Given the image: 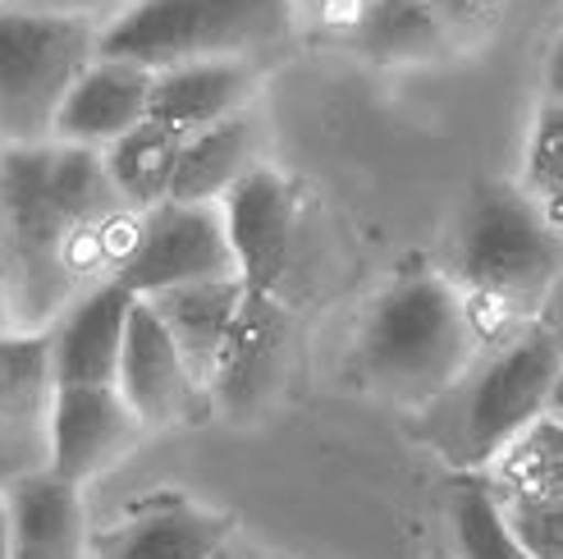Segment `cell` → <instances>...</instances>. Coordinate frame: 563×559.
I'll return each mask as SVG.
<instances>
[{"mask_svg": "<svg viewBox=\"0 0 563 559\" xmlns=\"http://www.w3.org/2000/svg\"><path fill=\"white\" fill-rule=\"evenodd\" d=\"M5 500L14 523V559H88L92 555L78 482H65L51 468H42L5 486Z\"/></svg>", "mask_w": 563, "mask_h": 559, "instance_id": "17", "label": "cell"}, {"mask_svg": "<svg viewBox=\"0 0 563 559\" xmlns=\"http://www.w3.org/2000/svg\"><path fill=\"white\" fill-rule=\"evenodd\" d=\"M279 353H285V313H279L275 294L247 289V303L216 376V404H252L271 385Z\"/></svg>", "mask_w": 563, "mask_h": 559, "instance_id": "20", "label": "cell"}, {"mask_svg": "<svg viewBox=\"0 0 563 559\" xmlns=\"http://www.w3.org/2000/svg\"><path fill=\"white\" fill-rule=\"evenodd\" d=\"M51 335L5 330L0 335V491L27 472H42L51 454Z\"/></svg>", "mask_w": 563, "mask_h": 559, "instance_id": "9", "label": "cell"}, {"mask_svg": "<svg viewBox=\"0 0 563 559\" xmlns=\"http://www.w3.org/2000/svg\"><path fill=\"white\" fill-rule=\"evenodd\" d=\"M133 307L137 294L115 275L78 294L46 330L55 385H115Z\"/></svg>", "mask_w": 563, "mask_h": 559, "instance_id": "12", "label": "cell"}, {"mask_svg": "<svg viewBox=\"0 0 563 559\" xmlns=\"http://www.w3.org/2000/svg\"><path fill=\"white\" fill-rule=\"evenodd\" d=\"M376 0H298V14L334 37H353Z\"/></svg>", "mask_w": 563, "mask_h": 559, "instance_id": "26", "label": "cell"}, {"mask_svg": "<svg viewBox=\"0 0 563 559\" xmlns=\"http://www.w3.org/2000/svg\"><path fill=\"white\" fill-rule=\"evenodd\" d=\"M486 340L467 294L444 275H404L367 307L357 362L380 395L399 404H435L482 358Z\"/></svg>", "mask_w": 563, "mask_h": 559, "instance_id": "3", "label": "cell"}, {"mask_svg": "<svg viewBox=\"0 0 563 559\" xmlns=\"http://www.w3.org/2000/svg\"><path fill=\"white\" fill-rule=\"evenodd\" d=\"M550 413L563 417V376H559V385H554V404H550Z\"/></svg>", "mask_w": 563, "mask_h": 559, "instance_id": "32", "label": "cell"}, {"mask_svg": "<svg viewBox=\"0 0 563 559\" xmlns=\"http://www.w3.org/2000/svg\"><path fill=\"white\" fill-rule=\"evenodd\" d=\"M115 385L133 404V413L143 417L147 431H179L216 404V395L197 381V372L175 344V335L165 330L161 313L147 298H137L129 317V340H124Z\"/></svg>", "mask_w": 563, "mask_h": 559, "instance_id": "8", "label": "cell"}, {"mask_svg": "<svg viewBox=\"0 0 563 559\" xmlns=\"http://www.w3.org/2000/svg\"><path fill=\"white\" fill-rule=\"evenodd\" d=\"M239 275V257L230 230H224L220 202H161L143 211V239H137L129 266L115 275L137 294L152 298L179 285Z\"/></svg>", "mask_w": 563, "mask_h": 559, "instance_id": "7", "label": "cell"}, {"mask_svg": "<svg viewBox=\"0 0 563 559\" xmlns=\"http://www.w3.org/2000/svg\"><path fill=\"white\" fill-rule=\"evenodd\" d=\"M537 321L550 330V340H554V349L563 353V275H559V285L550 289V298L541 303V313H537Z\"/></svg>", "mask_w": 563, "mask_h": 559, "instance_id": "29", "label": "cell"}, {"mask_svg": "<svg viewBox=\"0 0 563 559\" xmlns=\"http://www.w3.org/2000/svg\"><path fill=\"white\" fill-rule=\"evenodd\" d=\"M554 220H559V226H563V207H554Z\"/></svg>", "mask_w": 563, "mask_h": 559, "instance_id": "35", "label": "cell"}, {"mask_svg": "<svg viewBox=\"0 0 563 559\" xmlns=\"http://www.w3.org/2000/svg\"><path fill=\"white\" fill-rule=\"evenodd\" d=\"M349 42L380 65H421L444 51L449 23L431 0H376Z\"/></svg>", "mask_w": 563, "mask_h": 559, "instance_id": "22", "label": "cell"}, {"mask_svg": "<svg viewBox=\"0 0 563 559\" xmlns=\"http://www.w3.org/2000/svg\"><path fill=\"white\" fill-rule=\"evenodd\" d=\"M143 436V417L120 395V385H55L46 468L82 486L129 459Z\"/></svg>", "mask_w": 563, "mask_h": 559, "instance_id": "10", "label": "cell"}, {"mask_svg": "<svg viewBox=\"0 0 563 559\" xmlns=\"http://www.w3.org/2000/svg\"><path fill=\"white\" fill-rule=\"evenodd\" d=\"M545 97L563 101V28H559V37L550 46V61H545Z\"/></svg>", "mask_w": 563, "mask_h": 559, "instance_id": "30", "label": "cell"}, {"mask_svg": "<svg viewBox=\"0 0 563 559\" xmlns=\"http://www.w3.org/2000/svg\"><path fill=\"white\" fill-rule=\"evenodd\" d=\"M0 559H14V523H10V500L0 491Z\"/></svg>", "mask_w": 563, "mask_h": 559, "instance_id": "31", "label": "cell"}, {"mask_svg": "<svg viewBox=\"0 0 563 559\" xmlns=\"http://www.w3.org/2000/svg\"><path fill=\"white\" fill-rule=\"evenodd\" d=\"M499 505H559L563 500V417L545 413L482 468Z\"/></svg>", "mask_w": 563, "mask_h": 559, "instance_id": "19", "label": "cell"}, {"mask_svg": "<svg viewBox=\"0 0 563 559\" xmlns=\"http://www.w3.org/2000/svg\"><path fill=\"white\" fill-rule=\"evenodd\" d=\"M152 83H156V69L115 61V55H97L74 83V92L65 97L60 120H55V138L106 152L115 138H124L152 116Z\"/></svg>", "mask_w": 563, "mask_h": 559, "instance_id": "13", "label": "cell"}, {"mask_svg": "<svg viewBox=\"0 0 563 559\" xmlns=\"http://www.w3.org/2000/svg\"><path fill=\"white\" fill-rule=\"evenodd\" d=\"M262 83L257 61H192V65H170L156 69L152 83V120L179 129L184 138L252 110Z\"/></svg>", "mask_w": 563, "mask_h": 559, "instance_id": "15", "label": "cell"}, {"mask_svg": "<svg viewBox=\"0 0 563 559\" xmlns=\"http://www.w3.org/2000/svg\"><path fill=\"white\" fill-rule=\"evenodd\" d=\"M499 509L537 559H563V500L559 505H499Z\"/></svg>", "mask_w": 563, "mask_h": 559, "instance_id": "25", "label": "cell"}, {"mask_svg": "<svg viewBox=\"0 0 563 559\" xmlns=\"http://www.w3.org/2000/svg\"><path fill=\"white\" fill-rule=\"evenodd\" d=\"M147 303L161 313L165 330L175 335V344L188 358V368L197 372V381L216 395V376H220L224 349H230V335H234L239 313L247 303L243 275L202 280V285H179V289L152 294Z\"/></svg>", "mask_w": 563, "mask_h": 559, "instance_id": "16", "label": "cell"}, {"mask_svg": "<svg viewBox=\"0 0 563 559\" xmlns=\"http://www.w3.org/2000/svg\"><path fill=\"white\" fill-rule=\"evenodd\" d=\"M563 376V353L541 321H527L514 335L486 344L467 376L449 390V459L459 472H482L504 445L522 436L550 413L554 385Z\"/></svg>", "mask_w": 563, "mask_h": 559, "instance_id": "5", "label": "cell"}, {"mask_svg": "<svg viewBox=\"0 0 563 559\" xmlns=\"http://www.w3.org/2000/svg\"><path fill=\"white\" fill-rule=\"evenodd\" d=\"M431 559H454V550H440V555H431Z\"/></svg>", "mask_w": 563, "mask_h": 559, "instance_id": "34", "label": "cell"}, {"mask_svg": "<svg viewBox=\"0 0 563 559\" xmlns=\"http://www.w3.org/2000/svg\"><path fill=\"white\" fill-rule=\"evenodd\" d=\"M431 6H435L440 19L449 23V33H454V28H476V23H486V19L499 10V0H431Z\"/></svg>", "mask_w": 563, "mask_h": 559, "instance_id": "28", "label": "cell"}, {"mask_svg": "<svg viewBox=\"0 0 563 559\" xmlns=\"http://www.w3.org/2000/svg\"><path fill=\"white\" fill-rule=\"evenodd\" d=\"M97 55V19L0 0V147L51 143L65 97Z\"/></svg>", "mask_w": 563, "mask_h": 559, "instance_id": "6", "label": "cell"}, {"mask_svg": "<svg viewBox=\"0 0 563 559\" xmlns=\"http://www.w3.org/2000/svg\"><path fill=\"white\" fill-rule=\"evenodd\" d=\"M5 6H23V10H60V14H82V19L110 23L115 14H124L133 0H5Z\"/></svg>", "mask_w": 563, "mask_h": 559, "instance_id": "27", "label": "cell"}, {"mask_svg": "<svg viewBox=\"0 0 563 559\" xmlns=\"http://www.w3.org/2000/svg\"><path fill=\"white\" fill-rule=\"evenodd\" d=\"M143 211L120 198L106 152L78 143L0 147V289L14 330H51L65 307L120 275Z\"/></svg>", "mask_w": 563, "mask_h": 559, "instance_id": "1", "label": "cell"}, {"mask_svg": "<svg viewBox=\"0 0 563 559\" xmlns=\"http://www.w3.org/2000/svg\"><path fill=\"white\" fill-rule=\"evenodd\" d=\"M298 19V0H133L101 23V55L147 69L257 61L294 37Z\"/></svg>", "mask_w": 563, "mask_h": 559, "instance_id": "4", "label": "cell"}, {"mask_svg": "<svg viewBox=\"0 0 563 559\" xmlns=\"http://www.w3.org/2000/svg\"><path fill=\"white\" fill-rule=\"evenodd\" d=\"M257 143H262V124L252 110H239L230 120L188 133L170 198L175 202H220L257 165Z\"/></svg>", "mask_w": 563, "mask_h": 559, "instance_id": "18", "label": "cell"}, {"mask_svg": "<svg viewBox=\"0 0 563 559\" xmlns=\"http://www.w3.org/2000/svg\"><path fill=\"white\" fill-rule=\"evenodd\" d=\"M449 550L454 559H537L509 527L482 472H463L449 491Z\"/></svg>", "mask_w": 563, "mask_h": 559, "instance_id": "23", "label": "cell"}, {"mask_svg": "<svg viewBox=\"0 0 563 559\" xmlns=\"http://www.w3.org/2000/svg\"><path fill=\"white\" fill-rule=\"evenodd\" d=\"M234 518L197 500H152L92 537V559H207L230 546Z\"/></svg>", "mask_w": 563, "mask_h": 559, "instance_id": "14", "label": "cell"}, {"mask_svg": "<svg viewBox=\"0 0 563 559\" xmlns=\"http://www.w3.org/2000/svg\"><path fill=\"white\" fill-rule=\"evenodd\" d=\"M522 188L531 198H541L550 211L563 207V101H554V97L541 101L537 124H531Z\"/></svg>", "mask_w": 563, "mask_h": 559, "instance_id": "24", "label": "cell"}, {"mask_svg": "<svg viewBox=\"0 0 563 559\" xmlns=\"http://www.w3.org/2000/svg\"><path fill=\"white\" fill-rule=\"evenodd\" d=\"M563 275V226L522 184L472 188L454 234V280L467 294L482 340L495 344L537 321Z\"/></svg>", "mask_w": 563, "mask_h": 559, "instance_id": "2", "label": "cell"}, {"mask_svg": "<svg viewBox=\"0 0 563 559\" xmlns=\"http://www.w3.org/2000/svg\"><path fill=\"white\" fill-rule=\"evenodd\" d=\"M220 211H224V230H230L243 285L252 294H275L294 262V239H298V202L289 179L257 161L220 198Z\"/></svg>", "mask_w": 563, "mask_h": 559, "instance_id": "11", "label": "cell"}, {"mask_svg": "<svg viewBox=\"0 0 563 559\" xmlns=\"http://www.w3.org/2000/svg\"><path fill=\"white\" fill-rule=\"evenodd\" d=\"M207 559H239V555H234L230 546H220V550H216V555H207Z\"/></svg>", "mask_w": 563, "mask_h": 559, "instance_id": "33", "label": "cell"}, {"mask_svg": "<svg viewBox=\"0 0 563 559\" xmlns=\"http://www.w3.org/2000/svg\"><path fill=\"white\" fill-rule=\"evenodd\" d=\"M179 152H184V133L147 116L137 129H129L106 147V171L129 207L152 211L161 202H170Z\"/></svg>", "mask_w": 563, "mask_h": 559, "instance_id": "21", "label": "cell"}]
</instances>
